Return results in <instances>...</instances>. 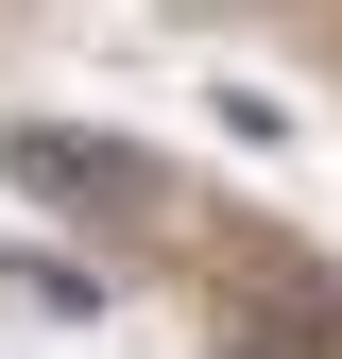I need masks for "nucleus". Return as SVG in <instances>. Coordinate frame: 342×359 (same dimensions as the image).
<instances>
[{
	"instance_id": "f257e3e1",
	"label": "nucleus",
	"mask_w": 342,
	"mask_h": 359,
	"mask_svg": "<svg viewBox=\"0 0 342 359\" xmlns=\"http://www.w3.org/2000/svg\"><path fill=\"white\" fill-rule=\"evenodd\" d=\"M0 154H18V189H34V205H86V222H137V171H120L103 137H0Z\"/></svg>"
}]
</instances>
